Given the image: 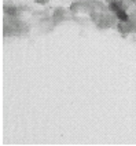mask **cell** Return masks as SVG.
<instances>
[{
    "mask_svg": "<svg viewBox=\"0 0 136 146\" xmlns=\"http://www.w3.org/2000/svg\"><path fill=\"white\" fill-rule=\"evenodd\" d=\"M112 8L114 10V13L117 14V17L120 18L121 21H128V15L125 14V11H124V10H122V8H121L120 6L117 4V3H113V4H112Z\"/></svg>",
    "mask_w": 136,
    "mask_h": 146,
    "instance_id": "1",
    "label": "cell"
}]
</instances>
